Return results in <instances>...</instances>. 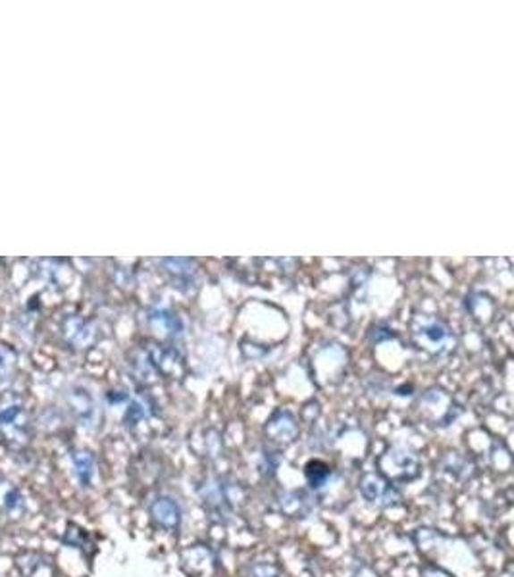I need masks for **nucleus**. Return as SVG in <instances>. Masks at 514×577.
<instances>
[{
  "mask_svg": "<svg viewBox=\"0 0 514 577\" xmlns=\"http://www.w3.org/2000/svg\"><path fill=\"white\" fill-rule=\"evenodd\" d=\"M72 464H73V472L75 478L80 480L81 487H89L95 478V458L91 453L87 450H75L72 455Z\"/></svg>",
  "mask_w": 514,
  "mask_h": 577,
  "instance_id": "9d476101",
  "label": "nucleus"
},
{
  "mask_svg": "<svg viewBox=\"0 0 514 577\" xmlns=\"http://www.w3.org/2000/svg\"><path fill=\"white\" fill-rule=\"evenodd\" d=\"M278 506L290 518H305V516H308L310 510L315 508V505H312V498L303 491L283 493L280 497Z\"/></svg>",
  "mask_w": 514,
  "mask_h": 577,
  "instance_id": "1a4fd4ad",
  "label": "nucleus"
},
{
  "mask_svg": "<svg viewBox=\"0 0 514 577\" xmlns=\"http://www.w3.org/2000/svg\"><path fill=\"white\" fill-rule=\"evenodd\" d=\"M380 473L387 481L392 483H405L415 480L420 472L418 458L407 453V450H390L382 460H380Z\"/></svg>",
  "mask_w": 514,
  "mask_h": 577,
  "instance_id": "f03ea898",
  "label": "nucleus"
},
{
  "mask_svg": "<svg viewBox=\"0 0 514 577\" xmlns=\"http://www.w3.org/2000/svg\"><path fill=\"white\" fill-rule=\"evenodd\" d=\"M31 439V418L18 393L0 397V443L10 450H23Z\"/></svg>",
  "mask_w": 514,
  "mask_h": 577,
  "instance_id": "f257e3e1",
  "label": "nucleus"
},
{
  "mask_svg": "<svg viewBox=\"0 0 514 577\" xmlns=\"http://www.w3.org/2000/svg\"><path fill=\"white\" fill-rule=\"evenodd\" d=\"M253 577H282V573L270 564H257L253 568Z\"/></svg>",
  "mask_w": 514,
  "mask_h": 577,
  "instance_id": "ddd939ff",
  "label": "nucleus"
},
{
  "mask_svg": "<svg viewBox=\"0 0 514 577\" xmlns=\"http://www.w3.org/2000/svg\"><path fill=\"white\" fill-rule=\"evenodd\" d=\"M16 568L23 577H55V566L46 555L25 550L16 556Z\"/></svg>",
  "mask_w": 514,
  "mask_h": 577,
  "instance_id": "0eeeda50",
  "label": "nucleus"
},
{
  "mask_svg": "<svg viewBox=\"0 0 514 577\" xmlns=\"http://www.w3.org/2000/svg\"><path fill=\"white\" fill-rule=\"evenodd\" d=\"M181 562L191 577H212L216 570V558L206 545H193L183 550Z\"/></svg>",
  "mask_w": 514,
  "mask_h": 577,
  "instance_id": "20e7f679",
  "label": "nucleus"
},
{
  "mask_svg": "<svg viewBox=\"0 0 514 577\" xmlns=\"http://www.w3.org/2000/svg\"><path fill=\"white\" fill-rule=\"evenodd\" d=\"M355 577H380V575L375 573L372 568H368V566H360V568L355 572Z\"/></svg>",
  "mask_w": 514,
  "mask_h": 577,
  "instance_id": "4468645a",
  "label": "nucleus"
},
{
  "mask_svg": "<svg viewBox=\"0 0 514 577\" xmlns=\"http://www.w3.org/2000/svg\"><path fill=\"white\" fill-rule=\"evenodd\" d=\"M424 577H451V575H447V573H445V572H442V570L428 568V570H424Z\"/></svg>",
  "mask_w": 514,
  "mask_h": 577,
  "instance_id": "2eb2a0df",
  "label": "nucleus"
},
{
  "mask_svg": "<svg viewBox=\"0 0 514 577\" xmlns=\"http://www.w3.org/2000/svg\"><path fill=\"white\" fill-rule=\"evenodd\" d=\"M200 497H203V503L208 508L210 514L215 516H228L230 508L233 505L230 487L223 485L220 480H208L203 487H200Z\"/></svg>",
  "mask_w": 514,
  "mask_h": 577,
  "instance_id": "423d86ee",
  "label": "nucleus"
},
{
  "mask_svg": "<svg viewBox=\"0 0 514 577\" xmlns=\"http://www.w3.org/2000/svg\"><path fill=\"white\" fill-rule=\"evenodd\" d=\"M332 478V470L328 464H324L320 460L310 462L307 466V480L312 489H322L328 480Z\"/></svg>",
  "mask_w": 514,
  "mask_h": 577,
  "instance_id": "f8f14e48",
  "label": "nucleus"
},
{
  "mask_svg": "<svg viewBox=\"0 0 514 577\" xmlns=\"http://www.w3.org/2000/svg\"><path fill=\"white\" fill-rule=\"evenodd\" d=\"M358 491L370 505L392 506L400 500V495L392 481H387L380 472H367L358 480Z\"/></svg>",
  "mask_w": 514,
  "mask_h": 577,
  "instance_id": "7ed1b4c3",
  "label": "nucleus"
},
{
  "mask_svg": "<svg viewBox=\"0 0 514 577\" xmlns=\"http://www.w3.org/2000/svg\"><path fill=\"white\" fill-rule=\"evenodd\" d=\"M0 512L6 514L12 520L21 518V514L25 512V500L21 491L6 478H0Z\"/></svg>",
  "mask_w": 514,
  "mask_h": 577,
  "instance_id": "6e6552de",
  "label": "nucleus"
},
{
  "mask_svg": "<svg viewBox=\"0 0 514 577\" xmlns=\"http://www.w3.org/2000/svg\"><path fill=\"white\" fill-rule=\"evenodd\" d=\"M150 518H153L160 530L175 533L181 525V506L172 497H158L150 505Z\"/></svg>",
  "mask_w": 514,
  "mask_h": 577,
  "instance_id": "39448f33",
  "label": "nucleus"
},
{
  "mask_svg": "<svg viewBox=\"0 0 514 577\" xmlns=\"http://www.w3.org/2000/svg\"><path fill=\"white\" fill-rule=\"evenodd\" d=\"M16 362H18L16 350L0 343V385L12 380V375L16 372Z\"/></svg>",
  "mask_w": 514,
  "mask_h": 577,
  "instance_id": "9b49d317",
  "label": "nucleus"
}]
</instances>
